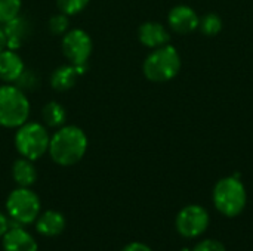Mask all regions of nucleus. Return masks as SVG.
I'll return each mask as SVG.
<instances>
[{
	"label": "nucleus",
	"mask_w": 253,
	"mask_h": 251,
	"mask_svg": "<svg viewBox=\"0 0 253 251\" xmlns=\"http://www.w3.org/2000/svg\"><path fill=\"white\" fill-rule=\"evenodd\" d=\"M87 136L79 126H62L50 136L47 154L52 161L62 167L77 164L87 151Z\"/></svg>",
	"instance_id": "nucleus-1"
},
{
	"label": "nucleus",
	"mask_w": 253,
	"mask_h": 251,
	"mask_svg": "<svg viewBox=\"0 0 253 251\" xmlns=\"http://www.w3.org/2000/svg\"><path fill=\"white\" fill-rule=\"evenodd\" d=\"M31 111L25 92L16 84L0 86V126L4 129H18L28 121Z\"/></svg>",
	"instance_id": "nucleus-2"
},
{
	"label": "nucleus",
	"mask_w": 253,
	"mask_h": 251,
	"mask_svg": "<svg viewBox=\"0 0 253 251\" xmlns=\"http://www.w3.org/2000/svg\"><path fill=\"white\" fill-rule=\"evenodd\" d=\"M50 135L47 127L37 121H25L15 132L13 143L18 154L31 161L42 158L49 149Z\"/></svg>",
	"instance_id": "nucleus-3"
},
{
	"label": "nucleus",
	"mask_w": 253,
	"mask_h": 251,
	"mask_svg": "<svg viewBox=\"0 0 253 251\" xmlns=\"http://www.w3.org/2000/svg\"><path fill=\"white\" fill-rule=\"evenodd\" d=\"M215 209L227 217L239 216L248 203V194L239 176H228L216 182L213 188Z\"/></svg>",
	"instance_id": "nucleus-4"
},
{
	"label": "nucleus",
	"mask_w": 253,
	"mask_h": 251,
	"mask_svg": "<svg viewBox=\"0 0 253 251\" xmlns=\"http://www.w3.org/2000/svg\"><path fill=\"white\" fill-rule=\"evenodd\" d=\"M181 70V56L178 50L165 44L154 49L142 64L144 75L153 83H165L176 77Z\"/></svg>",
	"instance_id": "nucleus-5"
},
{
	"label": "nucleus",
	"mask_w": 253,
	"mask_h": 251,
	"mask_svg": "<svg viewBox=\"0 0 253 251\" xmlns=\"http://www.w3.org/2000/svg\"><path fill=\"white\" fill-rule=\"evenodd\" d=\"M42 203L39 195L30 189L18 186L13 189L6 200V210L7 215L19 225H30L36 222L40 215Z\"/></svg>",
	"instance_id": "nucleus-6"
},
{
	"label": "nucleus",
	"mask_w": 253,
	"mask_h": 251,
	"mask_svg": "<svg viewBox=\"0 0 253 251\" xmlns=\"http://www.w3.org/2000/svg\"><path fill=\"white\" fill-rule=\"evenodd\" d=\"M61 49L70 64L86 65L93 50V41L84 30L71 28L62 36Z\"/></svg>",
	"instance_id": "nucleus-7"
},
{
	"label": "nucleus",
	"mask_w": 253,
	"mask_h": 251,
	"mask_svg": "<svg viewBox=\"0 0 253 251\" xmlns=\"http://www.w3.org/2000/svg\"><path fill=\"white\" fill-rule=\"evenodd\" d=\"M175 226L179 235L184 238L200 237L209 226V213L202 206H187L178 213Z\"/></svg>",
	"instance_id": "nucleus-8"
},
{
	"label": "nucleus",
	"mask_w": 253,
	"mask_h": 251,
	"mask_svg": "<svg viewBox=\"0 0 253 251\" xmlns=\"http://www.w3.org/2000/svg\"><path fill=\"white\" fill-rule=\"evenodd\" d=\"M200 18L197 16L196 10L185 4H178L170 9L168 15V22L170 28L178 34H190L196 28H199Z\"/></svg>",
	"instance_id": "nucleus-9"
},
{
	"label": "nucleus",
	"mask_w": 253,
	"mask_h": 251,
	"mask_svg": "<svg viewBox=\"0 0 253 251\" xmlns=\"http://www.w3.org/2000/svg\"><path fill=\"white\" fill-rule=\"evenodd\" d=\"M1 27H3L4 37H6V47L12 49V50L21 49L31 34L30 22L27 21V18H24L21 15L7 21Z\"/></svg>",
	"instance_id": "nucleus-10"
},
{
	"label": "nucleus",
	"mask_w": 253,
	"mask_h": 251,
	"mask_svg": "<svg viewBox=\"0 0 253 251\" xmlns=\"http://www.w3.org/2000/svg\"><path fill=\"white\" fill-rule=\"evenodd\" d=\"M86 71H87V64L86 65H73V64L61 65L55 68L53 72L50 74V86L56 92H67L71 87H74L79 77L83 75Z\"/></svg>",
	"instance_id": "nucleus-11"
},
{
	"label": "nucleus",
	"mask_w": 253,
	"mask_h": 251,
	"mask_svg": "<svg viewBox=\"0 0 253 251\" xmlns=\"http://www.w3.org/2000/svg\"><path fill=\"white\" fill-rule=\"evenodd\" d=\"M25 65L18 53V50L12 49H3L0 52V80L4 83H16L19 77L24 74Z\"/></svg>",
	"instance_id": "nucleus-12"
},
{
	"label": "nucleus",
	"mask_w": 253,
	"mask_h": 251,
	"mask_svg": "<svg viewBox=\"0 0 253 251\" xmlns=\"http://www.w3.org/2000/svg\"><path fill=\"white\" fill-rule=\"evenodd\" d=\"M138 38L144 46H147L150 49H157V47L169 43L170 34L165 28V25H162L160 22L148 21V22H144L139 25Z\"/></svg>",
	"instance_id": "nucleus-13"
},
{
	"label": "nucleus",
	"mask_w": 253,
	"mask_h": 251,
	"mask_svg": "<svg viewBox=\"0 0 253 251\" xmlns=\"http://www.w3.org/2000/svg\"><path fill=\"white\" fill-rule=\"evenodd\" d=\"M1 247L3 251H39L34 237L22 228H9L1 237Z\"/></svg>",
	"instance_id": "nucleus-14"
},
{
	"label": "nucleus",
	"mask_w": 253,
	"mask_h": 251,
	"mask_svg": "<svg viewBox=\"0 0 253 251\" xmlns=\"http://www.w3.org/2000/svg\"><path fill=\"white\" fill-rule=\"evenodd\" d=\"M65 217L56 210H47L36 219V229L43 237H58L65 229Z\"/></svg>",
	"instance_id": "nucleus-15"
},
{
	"label": "nucleus",
	"mask_w": 253,
	"mask_h": 251,
	"mask_svg": "<svg viewBox=\"0 0 253 251\" xmlns=\"http://www.w3.org/2000/svg\"><path fill=\"white\" fill-rule=\"evenodd\" d=\"M12 178L18 186L22 188H31L37 180V169L34 166V161L28 158H18L12 164Z\"/></svg>",
	"instance_id": "nucleus-16"
},
{
	"label": "nucleus",
	"mask_w": 253,
	"mask_h": 251,
	"mask_svg": "<svg viewBox=\"0 0 253 251\" xmlns=\"http://www.w3.org/2000/svg\"><path fill=\"white\" fill-rule=\"evenodd\" d=\"M42 117H43V121H44L46 127L59 129L67 121V109L64 108L62 104H59L56 101H50L43 107Z\"/></svg>",
	"instance_id": "nucleus-17"
},
{
	"label": "nucleus",
	"mask_w": 253,
	"mask_h": 251,
	"mask_svg": "<svg viewBox=\"0 0 253 251\" xmlns=\"http://www.w3.org/2000/svg\"><path fill=\"white\" fill-rule=\"evenodd\" d=\"M199 28H200V31H202L205 36L213 37V36H216V34L222 30V19H221L216 13H213V12L206 13V15H203V16L200 18V21H199Z\"/></svg>",
	"instance_id": "nucleus-18"
},
{
	"label": "nucleus",
	"mask_w": 253,
	"mask_h": 251,
	"mask_svg": "<svg viewBox=\"0 0 253 251\" xmlns=\"http://www.w3.org/2000/svg\"><path fill=\"white\" fill-rule=\"evenodd\" d=\"M22 0H0V25L21 15Z\"/></svg>",
	"instance_id": "nucleus-19"
},
{
	"label": "nucleus",
	"mask_w": 253,
	"mask_h": 251,
	"mask_svg": "<svg viewBox=\"0 0 253 251\" xmlns=\"http://www.w3.org/2000/svg\"><path fill=\"white\" fill-rule=\"evenodd\" d=\"M90 0H56V6L59 9V12L68 15V16H74L79 15L80 12H83Z\"/></svg>",
	"instance_id": "nucleus-20"
},
{
	"label": "nucleus",
	"mask_w": 253,
	"mask_h": 251,
	"mask_svg": "<svg viewBox=\"0 0 253 251\" xmlns=\"http://www.w3.org/2000/svg\"><path fill=\"white\" fill-rule=\"evenodd\" d=\"M50 33L53 36H64L68 30H70V16L59 12L56 15H53L50 19H49V24H47Z\"/></svg>",
	"instance_id": "nucleus-21"
},
{
	"label": "nucleus",
	"mask_w": 253,
	"mask_h": 251,
	"mask_svg": "<svg viewBox=\"0 0 253 251\" xmlns=\"http://www.w3.org/2000/svg\"><path fill=\"white\" fill-rule=\"evenodd\" d=\"M193 251H227L224 244L221 241L216 240H205L202 243H199Z\"/></svg>",
	"instance_id": "nucleus-22"
},
{
	"label": "nucleus",
	"mask_w": 253,
	"mask_h": 251,
	"mask_svg": "<svg viewBox=\"0 0 253 251\" xmlns=\"http://www.w3.org/2000/svg\"><path fill=\"white\" fill-rule=\"evenodd\" d=\"M122 251H153L147 244H142V243H130L127 244Z\"/></svg>",
	"instance_id": "nucleus-23"
},
{
	"label": "nucleus",
	"mask_w": 253,
	"mask_h": 251,
	"mask_svg": "<svg viewBox=\"0 0 253 251\" xmlns=\"http://www.w3.org/2000/svg\"><path fill=\"white\" fill-rule=\"evenodd\" d=\"M7 229H9V220H7V217L0 212V238L7 232Z\"/></svg>",
	"instance_id": "nucleus-24"
},
{
	"label": "nucleus",
	"mask_w": 253,
	"mask_h": 251,
	"mask_svg": "<svg viewBox=\"0 0 253 251\" xmlns=\"http://www.w3.org/2000/svg\"><path fill=\"white\" fill-rule=\"evenodd\" d=\"M6 49V37H4V31H3V27L0 25V52Z\"/></svg>",
	"instance_id": "nucleus-25"
}]
</instances>
